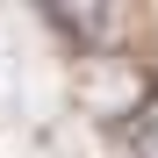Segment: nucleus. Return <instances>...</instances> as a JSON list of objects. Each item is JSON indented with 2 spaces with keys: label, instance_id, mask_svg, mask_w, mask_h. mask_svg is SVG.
<instances>
[{
  "label": "nucleus",
  "instance_id": "f257e3e1",
  "mask_svg": "<svg viewBox=\"0 0 158 158\" xmlns=\"http://www.w3.org/2000/svg\"><path fill=\"white\" fill-rule=\"evenodd\" d=\"M43 22L65 29V36H79V43H101V36H108V7H65V0H43Z\"/></svg>",
  "mask_w": 158,
  "mask_h": 158
},
{
  "label": "nucleus",
  "instance_id": "f03ea898",
  "mask_svg": "<svg viewBox=\"0 0 158 158\" xmlns=\"http://www.w3.org/2000/svg\"><path fill=\"white\" fill-rule=\"evenodd\" d=\"M137 158H158V115L144 122V137H137Z\"/></svg>",
  "mask_w": 158,
  "mask_h": 158
}]
</instances>
